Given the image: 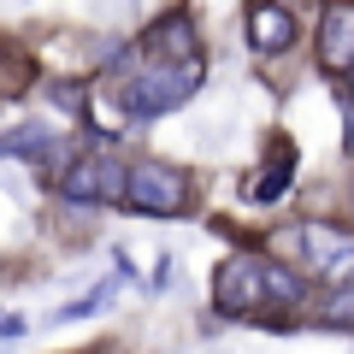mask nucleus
<instances>
[{
	"instance_id": "obj_1",
	"label": "nucleus",
	"mask_w": 354,
	"mask_h": 354,
	"mask_svg": "<svg viewBox=\"0 0 354 354\" xmlns=\"http://www.w3.org/2000/svg\"><path fill=\"white\" fill-rule=\"evenodd\" d=\"M201 77H207V59H201V53L171 59V65H130L124 95H118V101H124L130 118H165V113H177V106L201 88Z\"/></svg>"
},
{
	"instance_id": "obj_2",
	"label": "nucleus",
	"mask_w": 354,
	"mask_h": 354,
	"mask_svg": "<svg viewBox=\"0 0 354 354\" xmlns=\"http://www.w3.org/2000/svg\"><path fill=\"white\" fill-rule=\"evenodd\" d=\"M189 171H177V165L165 160H136L124 165V207H136V213L148 218H177L189 213Z\"/></svg>"
},
{
	"instance_id": "obj_3",
	"label": "nucleus",
	"mask_w": 354,
	"mask_h": 354,
	"mask_svg": "<svg viewBox=\"0 0 354 354\" xmlns=\"http://www.w3.org/2000/svg\"><path fill=\"white\" fill-rule=\"evenodd\" d=\"M213 307L225 319H260L266 313V254L236 248L213 272Z\"/></svg>"
},
{
	"instance_id": "obj_4",
	"label": "nucleus",
	"mask_w": 354,
	"mask_h": 354,
	"mask_svg": "<svg viewBox=\"0 0 354 354\" xmlns=\"http://www.w3.org/2000/svg\"><path fill=\"white\" fill-rule=\"evenodd\" d=\"M59 195L77 201V207L124 201V165H118L113 153H77V160H65V171H59Z\"/></svg>"
},
{
	"instance_id": "obj_5",
	"label": "nucleus",
	"mask_w": 354,
	"mask_h": 354,
	"mask_svg": "<svg viewBox=\"0 0 354 354\" xmlns=\"http://www.w3.org/2000/svg\"><path fill=\"white\" fill-rule=\"evenodd\" d=\"M201 53V36H195V12L189 6H171L160 12L136 41V65H171V59H189Z\"/></svg>"
},
{
	"instance_id": "obj_6",
	"label": "nucleus",
	"mask_w": 354,
	"mask_h": 354,
	"mask_svg": "<svg viewBox=\"0 0 354 354\" xmlns=\"http://www.w3.org/2000/svg\"><path fill=\"white\" fill-rule=\"evenodd\" d=\"M301 242H307V254H301V260L313 266L319 278H330V283L354 278V236H348V230H330V225H301Z\"/></svg>"
},
{
	"instance_id": "obj_7",
	"label": "nucleus",
	"mask_w": 354,
	"mask_h": 354,
	"mask_svg": "<svg viewBox=\"0 0 354 354\" xmlns=\"http://www.w3.org/2000/svg\"><path fill=\"white\" fill-rule=\"evenodd\" d=\"M319 65L337 77L354 65V0H330L319 12Z\"/></svg>"
},
{
	"instance_id": "obj_8",
	"label": "nucleus",
	"mask_w": 354,
	"mask_h": 354,
	"mask_svg": "<svg viewBox=\"0 0 354 354\" xmlns=\"http://www.w3.org/2000/svg\"><path fill=\"white\" fill-rule=\"evenodd\" d=\"M290 41H295V12L278 6V0H254L248 6V48L272 59V53H283Z\"/></svg>"
},
{
	"instance_id": "obj_9",
	"label": "nucleus",
	"mask_w": 354,
	"mask_h": 354,
	"mask_svg": "<svg viewBox=\"0 0 354 354\" xmlns=\"http://www.w3.org/2000/svg\"><path fill=\"white\" fill-rule=\"evenodd\" d=\"M290 177H295V142L278 136V142H272V153H266V165L248 177V189H242V195H248L254 207H272V201L290 195Z\"/></svg>"
},
{
	"instance_id": "obj_10",
	"label": "nucleus",
	"mask_w": 354,
	"mask_h": 354,
	"mask_svg": "<svg viewBox=\"0 0 354 354\" xmlns=\"http://www.w3.org/2000/svg\"><path fill=\"white\" fill-rule=\"evenodd\" d=\"M48 148H53L48 124H18V130L0 136V153H12V160H41V165H48Z\"/></svg>"
},
{
	"instance_id": "obj_11",
	"label": "nucleus",
	"mask_w": 354,
	"mask_h": 354,
	"mask_svg": "<svg viewBox=\"0 0 354 354\" xmlns=\"http://www.w3.org/2000/svg\"><path fill=\"white\" fill-rule=\"evenodd\" d=\"M83 113H88V124L101 130L106 142H113V136H124V124H130V113L113 101V95H88V101H83Z\"/></svg>"
},
{
	"instance_id": "obj_12",
	"label": "nucleus",
	"mask_w": 354,
	"mask_h": 354,
	"mask_svg": "<svg viewBox=\"0 0 354 354\" xmlns=\"http://www.w3.org/2000/svg\"><path fill=\"white\" fill-rule=\"evenodd\" d=\"M319 325H348V330H354V278H342L337 290L325 295V307H319Z\"/></svg>"
},
{
	"instance_id": "obj_13",
	"label": "nucleus",
	"mask_w": 354,
	"mask_h": 354,
	"mask_svg": "<svg viewBox=\"0 0 354 354\" xmlns=\"http://www.w3.org/2000/svg\"><path fill=\"white\" fill-rule=\"evenodd\" d=\"M101 307H113V290H95V295H83V301H71V307H59V319H88V313H101Z\"/></svg>"
},
{
	"instance_id": "obj_14",
	"label": "nucleus",
	"mask_w": 354,
	"mask_h": 354,
	"mask_svg": "<svg viewBox=\"0 0 354 354\" xmlns=\"http://www.w3.org/2000/svg\"><path fill=\"white\" fill-rule=\"evenodd\" d=\"M83 83H53V106H59V113H83Z\"/></svg>"
},
{
	"instance_id": "obj_15",
	"label": "nucleus",
	"mask_w": 354,
	"mask_h": 354,
	"mask_svg": "<svg viewBox=\"0 0 354 354\" xmlns=\"http://www.w3.org/2000/svg\"><path fill=\"white\" fill-rule=\"evenodd\" d=\"M337 106H342V148L354 153V95H348V88H342V101H337Z\"/></svg>"
},
{
	"instance_id": "obj_16",
	"label": "nucleus",
	"mask_w": 354,
	"mask_h": 354,
	"mask_svg": "<svg viewBox=\"0 0 354 354\" xmlns=\"http://www.w3.org/2000/svg\"><path fill=\"white\" fill-rule=\"evenodd\" d=\"M342 88H348V95H354V65H348V71H342Z\"/></svg>"
}]
</instances>
